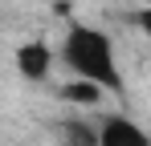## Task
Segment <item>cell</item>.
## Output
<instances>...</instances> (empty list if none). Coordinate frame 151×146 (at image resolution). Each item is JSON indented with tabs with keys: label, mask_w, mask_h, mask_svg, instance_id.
Here are the masks:
<instances>
[{
	"label": "cell",
	"mask_w": 151,
	"mask_h": 146,
	"mask_svg": "<svg viewBox=\"0 0 151 146\" xmlns=\"http://www.w3.org/2000/svg\"><path fill=\"white\" fill-rule=\"evenodd\" d=\"M94 134H98V146H151L147 134H143L131 118H119V114L102 118V126L94 130Z\"/></svg>",
	"instance_id": "7a4b0ae2"
},
{
	"label": "cell",
	"mask_w": 151,
	"mask_h": 146,
	"mask_svg": "<svg viewBox=\"0 0 151 146\" xmlns=\"http://www.w3.org/2000/svg\"><path fill=\"white\" fill-rule=\"evenodd\" d=\"M49 65H53L49 45H41V41H29V45H21V53H17V69H21V77H29V81H41V77L49 73Z\"/></svg>",
	"instance_id": "3957f363"
},
{
	"label": "cell",
	"mask_w": 151,
	"mask_h": 146,
	"mask_svg": "<svg viewBox=\"0 0 151 146\" xmlns=\"http://www.w3.org/2000/svg\"><path fill=\"white\" fill-rule=\"evenodd\" d=\"M61 130H65V138H70L65 146H98V134H94L86 122H65Z\"/></svg>",
	"instance_id": "277c9868"
},
{
	"label": "cell",
	"mask_w": 151,
	"mask_h": 146,
	"mask_svg": "<svg viewBox=\"0 0 151 146\" xmlns=\"http://www.w3.org/2000/svg\"><path fill=\"white\" fill-rule=\"evenodd\" d=\"M65 97L78 101V106H94V101L102 97V89H98V85H90V81H74V85H65Z\"/></svg>",
	"instance_id": "5b68a950"
},
{
	"label": "cell",
	"mask_w": 151,
	"mask_h": 146,
	"mask_svg": "<svg viewBox=\"0 0 151 146\" xmlns=\"http://www.w3.org/2000/svg\"><path fill=\"white\" fill-rule=\"evenodd\" d=\"M61 61L70 65L78 81H90L98 89H123V77L114 65V45L94 24H70V33L61 41Z\"/></svg>",
	"instance_id": "6da1fadb"
},
{
	"label": "cell",
	"mask_w": 151,
	"mask_h": 146,
	"mask_svg": "<svg viewBox=\"0 0 151 146\" xmlns=\"http://www.w3.org/2000/svg\"><path fill=\"white\" fill-rule=\"evenodd\" d=\"M57 146H65V142H57Z\"/></svg>",
	"instance_id": "8992f818"
}]
</instances>
